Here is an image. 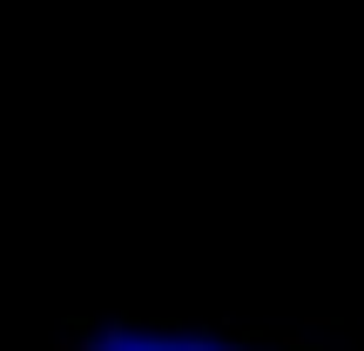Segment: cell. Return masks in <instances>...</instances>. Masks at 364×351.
Returning <instances> with one entry per match:
<instances>
[{
    "label": "cell",
    "mask_w": 364,
    "mask_h": 351,
    "mask_svg": "<svg viewBox=\"0 0 364 351\" xmlns=\"http://www.w3.org/2000/svg\"><path fill=\"white\" fill-rule=\"evenodd\" d=\"M61 351H317V345L209 331V325H95V331H75Z\"/></svg>",
    "instance_id": "6da1fadb"
}]
</instances>
